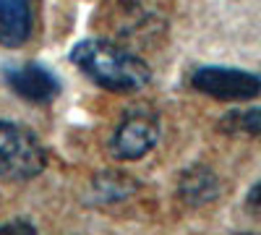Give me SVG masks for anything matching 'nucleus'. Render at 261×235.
<instances>
[{"label":"nucleus","instance_id":"nucleus-1","mask_svg":"<svg viewBox=\"0 0 261 235\" xmlns=\"http://www.w3.org/2000/svg\"><path fill=\"white\" fill-rule=\"evenodd\" d=\"M71 60L79 71H84L107 92H139L151 79L149 66L139 55L107 39H81L71 50Z\"/></svg>","mask_w":261,"mask_h":235},{"label":"nucleus","instance_id":"nucleus-2","mask_svg":"<svg viewBox=\"0 0 261 235\" xmlns=\"http://www.w3.org/2000/svg\"><path fill=\"white\" fill-rule=\"evenodd\" d=\"M47 165V154L29 128L0 120V178L32 180Z\"/></svg>","mask_w":261,"mask_h":235},{"label":"nucleus","instance_id":"nucleus-3","mask_svg":"<svg viewBox=\"0 0 261 235\" xmlns=\"http://www.w3.org/2000/svg\"><path fill=\"white\" fill-rule=\"evenodd\" d=\"M191 84L201 94L225 102H243L261 94V79L248 71L238 68H220V66H204L191 76Z\"/></svg>","mask_w":261,"mask_h":235},{"label":"nucleus","instance_id":"nucleus-4","mask_svg":"<svg viewBox=\"0 0 261 235\" xmlns=\"http://www.w3.org/2000/svg\"><path fill=\"white\" fill-rule=\"evenodd\" d=\"M160 139V123L154 115L149 113H130L110 139V152L115 160L130 162V160H141L146 152L154 149Z\"/></svg>","mask_w":261,"mask_h":235},{"label":"nucleus","instance_id":"nucleus-5","mask_svg":"<svg viewBox=\"0 0 261 235\" xmlns=\"http://www.w3.org/2000/svg\"><path fill=\"white\" fill-rule=\"evenodd\" d=\"M6 79L11 84V89L24 97L34 105H47L60 94V81L55 79L53 71H47L45 66H37V63H29V66H18V68H8Z\"/></svg>","mask_w":261,"mask_h":235},{"label":"nucleus","instance_id":"nucleus-6","mask_svg":"<svg viewBox=\"0 0 261 235\" xmlns=\"http://www.w3.org/2000/svg\"><path fill=\"white\" fill-rule=\"evenodd\" d=\"M32 37V0H0V47H21Z\"/></svg>","mask_w":261,"mask_h":235},{"label":"nucleus","instance_id":"nucleus-7","mask_svg":"<svg viewBox=\"0 0 261 235\" xmlns=\"http://www.w3.org/2000/svg\"><path fill=\"white\" fill-rule=\"evenodd\" d=\"M178 191H180V199L191 206H199V204H206L217 196L220 191V183H217V175L212 173L209 167L204 165H193L188 167L186 173L180 175V183H178Z\"/></svg>","mask_w":261,"mask_h":235},{"label":"nucleus","instance_id":"nucleus-8","mask_svg":"<svg viewBox=\"0 0 261 235\" xmlns=\"http://www.w3.org/2000/svg\"><path fill=\"white\" fill-rule=\"evenodd\" d=\"M222 131L261 139V108H248V110L227 113L222 118Z\"/></svg>","mask_w":261,"mask_h":235},{"label":"nucleus","instance_id":"nucleus-9","mask_svg":"<svg viewBox=\"0 0 261 235\" xmlns=\"http://www.w3.org/2000/svg\"><path fill=\"white\" fill-rule=\"evenodd\" d=\"M0 235H34V225L24 220H13V222L0 225Z\"/></svg>","mask_w":261,"mask_h":235},{"label":"nucleus","instance_id":"nucleus-10","mask_svg":"<svg viewBox=\"0 0 261 235\" xmlns=\"http://www.w3.org/2000/svg\"><path fill=\"white\" fill-rule=\"evenodd\" d=\"M248 206L261 215V183H256V186L251 188V194H248Z\"/></svg>","mask_w":261,"mask_h":235}]
</instances>
